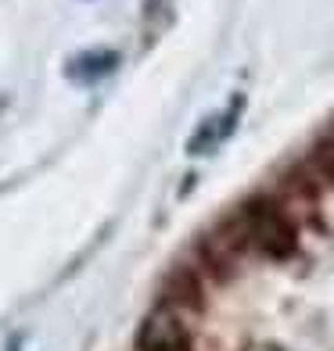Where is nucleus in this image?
<instances>
[{
    "mask_svg": "<svg viewBox=\"0 0 334 351\" xmlns=\"http://www.w3.org/2000/svg\"><path fill=\"white\" fill-rule=\"evenodd\" d=\"M230 222L237 226V233H241V241L248 251H259L263 258H274V262H284L291 258V254L298 251V226L295 219L288 215V208L269 197V194H256L241 201L234 208Z\"/></svg>",
    "mask_w": 334,
    "mask_h": 351,
    "instance_id": "1",
    "label": "nucleus"
},
{
    "mask_svg": "<svg viewBox=\"0 0 334 351\" xmlns=\"http://www.w3.org/2000/svg\"><path fill=\"white\" fill-rule=\"evenodd\" d=\"M115 65H119L115 51H83V54H76L69 61L65 72H69L72 83H98V79L115 72Z\"/></svg>",
    "mask_w": 334,
    "mask_h": 351,
    "instance_id": "4",
    "label": "nucleus"
},
{
    "mask_svg": "<svg viewBox=\"0 0 334 351\" xmlns=\"http://www.w3.org/2000/svg\"><path fill=\"white\" fill-rule=\"evenodd\" d=\"M137 351H190V333L183 326V315L169 305L151 308L137 330Z\"/></svg>",
    "mask_w": 334,
    "mask_h": 351,
    "instance_id": "2",
    "label": "nucleus"
},
{
    "mask_svg": "<svg viewBox=\"0 0 334 351\" xmlns=\"http://www.w3.org/2000/svg\"><path fill=\"white\" fill-rule=\"evenodd\" d=\"M162 305L169 308H190V312H201L205 308V283H201V273L198 269H187V265H177L172 273L166 276V287H162Z\"/></svg>",
    "mask_w": 334,
    "mask_h": 351,
    "instance_id": "3",
    "label": "nucleus"
},
{
    "mask_svg": "<svg viewBox=\"0 0 334 351\" xmlns=\"http://www.w3.org/2000/svg\"><path fill=\"white\" fill-rule=\"evenodd\" d=\"M306 165L313 169V176H316L320 183H331V186H334V122L327 125L320 136H316V143L309 147Z\"/></svg>",
    "mask_w": 334,
    "mask_h": 351,
    "instance_id": "5",
    "label": "nucleus"
}]
</instances>
